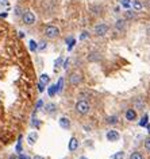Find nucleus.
Instances as JSON below:
<instances>
[{
    "label": "nucleus",
    "instance_id": "nucleus-1",
    "mask_svg": "<svg viewBox=\"0 0 150 159\" xmlns=\"http://www.w3.org/2000/svg\"><path fill=\"white\" fill-rule=\"evenodd\" d=\"M45 35L49 39H54L60 35V28L57 26H53V24H49V26L45 27Z\"/></svg>",
    "mask_w": 150,
    "mask_h": 159
},
{
    "label": "nucleus",
    "instance_id": "nucleus-38",
    "mask_svg": "<svg viewBox=\"0 0 150 159\" xmlns=\"http://www.w3.org/2000/svg\"><path fill=\"white\" fill-rule=\"evenodd\" d=\"M7 15H8L7 12H3V14H0V18H7Z\"/></svg>",
    "mask_w": 150,
    "mask_h": 159
},
{
    "label": "nucleus",
    "instance_id": "nucleus-35",
    "mask_svg": "<svg viewBox=\"0 0 150 159\" xmlns=\"http://www.w3.org/2000/svg\"><path fill=\"white\" fill-rule=\"evenodd\" d=\"M15 14H16V15H21V14H22V10H21V8H19V7H16Z\"/></svg>",
    "mask_w": 150,
    "mask_h": 159
},
{
    "label": "nucleus",
    "instance_id": "nucleus-39",
    "mask_svg": "<svg viewBox=\"0 0 150 159\" xmlns=\"http://www.w3.org/2000/svg\"><path fill=\"white\" fill-rule=\"evenodd\" d=\"M19 38H25V34L22 31H19Z\"/></svg>",
    "mask_w": 150,
    "mask_h": 159
},
{
    "label": "nucleus",
    "instance_id": "nucleus-4",
    "mask_svg": "<svg viewBox=\"0 0 150 159\" xmlns=\"http://www.w3.org/2000/svg\"><path fill=\"white\" fill-rule=\"evenodd\" d=\"M93 32H95L98 36H103V35H106V34L108 32V26H107V24H104V23H99V24L95 26Z\"/></svg>",
    "mask_w": 150,
    "mask_h": 159
},
{
    "label": "nucleus",
    "instance_id": "nucleus-41",
    "mask_svg": "<svg viewBox=\"0 0 150 159\" xmlns=\"http://www.w3.org/2000/svg\"><path fill=\"white\" fill-rule=\"evenodd\" d=\"M147 34H149V35H150V27H149V28H147Z\"/></svg>",
    "mask_w": 150,
    "mask_h": 159
},
{
    "label": "nucleus",
    "instance_id": "nucleus-22",
    "mask_svg": "<svg viewBox=\"0 0 150 159\" xmlns=\"http://www.w3.org/2000/svg\"><path fill=\"white\" fill-rule=\"evenodd\" d=\"M62 62H64V58L62 57H58L57 59H56V62H54V67L58 69L60 66H62Z\"/></svg>",
    "mask_w": 150,
    "mask_h": 159
},
{
    "label": "nucleus",
    "instance_id": "nucleus-3",
    "mask_svg": "<svg viewBox=\"0 0 150 159\" xmlns=\"http://www.w3.org/2000/svg\"><path fill=\"white\" fill-rule=\"evenodd\" d=\"M22 20L25 24L27 26H33L34 23H35V15L31 12V11H26V12H23V15H22Z\"/></svg>",
    "mask_w": 150,
    "mask_h": 159
},
{
    "label": "nucleus",
    "instance_id": "nucleus-19",
    "mask_svg": "<svg viewBox=\"0 0 150 159\" xmlns=\"http://www.w3.org/2000/svg\"><path fill=\"white\" fill-rule=\"evenodd\" d=\"M66 43H68V50L70 51V50L73 49V46L76 45V39H74V38H68V39H66Z\"/></svg>",
    "mask_w": 150,
    "mask_h": 159
},
{
    "label": "nucleus",
    "instance_id": "nucleus-12",
    "mask_svg": "<svg viewBox=\"0 0 150 159\" xmlns=\"http://www.w3.org/2000/svg\"><path fill=\"white\" fill-rule=\"evenodd\" d=\"M131 5H133L134 11H142V8H143V5L139 0H131Z\"/></svg>",
    "mask_w": 150,
    "mask_h": 159
},
{
    "label": "nucleus",
    "instance_id": "nucleus-20",
    "mask_svg": "<svg viewBox=\"0 0 150 159\" xmlns=\"http://www.w3.org/2000/svg\"><path fill=\"white\" fill-rule=\"evenodd\" d=\"M130 159H143V155L137 151V152H133V154L130 155Z\"/></svg>",
    "mask_w": 150,
    "mask_h": 159
},
{
    "label": "nucleus",
    "instance_id": "nucleus-40",
    "mask_svg": "<svg viewBox=\"0 0 150 159\" xmlns=\"http://www.w3.org/2000/svg\"><path fill=\"white\" fill-rule=\"evenodd\" d=\"M8 159H18V156H16V155H11Z\"/></svg>",
    "mask_w": 150,
    "mask_h": 159
},
{
    "label": "nucleus",
    "instance_id": "nucleus-13",
    "mask_svg": "<svg viewBox=\"0 0 150 159\" xmlns=\"http://www.w3.org/2000/svg\"><path fill=\"white\" fill-rule=\"evenodd\" d=\"M135 18V12L134 10H127V11H124V20H131V19H134Z\"/></svg>",
    "mask_w": 150,
    "mask_h": 159
},
{
    "label": "nucleus",
    "instance_id": "nucleus-6",
    "mask_svg": "<svg viewBox=\"0 0 150 159\" xmlns=\"http://www.w3.org/2000/svg\"><path fill=\"white\" fill-rule=\"evenodd\" d=\"M58 124H60V127H61L62 129H69V128H70V120H69L68 117H65V116L60 117Z\"/></svg>",
    "mask_w": 150,
    "mask_h": 159
},
{
    "label": "nucleus",
    "instance_id": "nucleus-42",
    "mask_svg": "<svg viewBox=\"0 0 150 159\" xmlns=\"http://www.w3.org/2000/svg\"><path fill=\"white\" fill-rule=\"evenodd\" d=\"M80 159H88V158H85V156H81V158H80Z\"/></svg>",
    "mask_w": 150,
    "mask_h": 159
},
{
    "label": "nucleus",
    "instance_id": "nucleus-34",
    "mask_svg": "<svg viewBox=\"0 0 150 159\" xmlns=\"http://www.w3.org/2000/svg\"><path fill=\"white\" fill-rule=\"evenodd\" d=\"M18 159H30L27 155H25V154H19V156H18Z\"/></svg>",
    "mask_w": 150,
    "mask_h": 159
},
{
    "label": "nucleus",
    "instance_id": "nucleus-7",
    "mask_svg": "<svg viewBox=\"0 0 150 159\" xmlns=\"http://www.w3.org/2000/svg\"><path fill=\"white\" fill-rule=\"evenodd\" d=\"M68 148H69V151H76V150L78 148V140L74 138V136H73V138H70L69 144H68Z\"/></svg>",
    "mask_w": 150,
    "mask_h": 159
},
{
    "label": "nucleus",
    "instance_id": "nucleus-32",
    "mask_svg": "<svg viewBox=\"0 0 150 159\" xmlns=\"http://www.w3.org/2000/svg\"><path fill=\"white\" fill-rule=\"evenodd\" d=\"M31 124H33V125H34L35 128H38V127L41 125V123H39V121H38L37 119H33V121H31Z\"/></svg>",
    "mask_w": 150,
    "mask_h": 159
},
{
    "label": "nucleus",
    "instance_id": "nucleus-5",
    "mask_svg": "<svg viewBox=\"0 0 150 159\" xmlns=\"http://www.w3.org/2000/svg\"><path fill=\"white\" fill-rule=\"evenodd\" d=\"M119 138H120L119 132L115 131V129H111V131L107 132V140H110V142H118Z\"/></svg>",
    "mask_w": 150,
    "mask_h": 159
},
{
    "label": "nucleus",
    "instance_id": "nucleus-36",
    "mask_svg": "<svg viewBox=\"0 0 150 159\" xmlns=\"http://www.w3.org/2000/svg\"><path fill=\"white\" fill-rule=\"evenodd\" d=\"M0 4L7 5V4H8V0H0Z\"/></svg>",
    "mask_w": 150,
    "mask_h": 159
},
{
    "label": "nucleus",
    "instance_id": "nucleus-30",
    "mask_svg": "<svg viewBox=\"0 0 150 159\" xmlns=\"http://www.w3.org/2000/svg\"><path fill=\"white\" fill-rule=\"evenodd\" d=\"M69 58H68V59H65V61L62 62V63H64V65H62V67H64V69H65V70H68V67H69Z\"/></svg>",
    "mask_w": 150,
    "mask_h": 159
},
{
    "label": "nucleus",
    "instance_id": "nucleus-31",
    "mask_svg": "<svg viewBox=\"0 0 150 159\" xmlns=\"http://www.w3.org/2000/svg\"><path fill=\"white\" fill-rule=\"evenodd\" d=\"M38 90H39V92H45V84H42V82H39V84H38Z\"/></svg>",
    "mask_w": 150,
    "mask_h": 159
},
{
    "label": "nucleus",
    "instance_id": "nucleus-26",
    "mask_svg": "<svg viewBox=\"0 0 150 159\" xmlns=\"http://www.w3.org/2000/svg\"><path fill=\"white\" fill-rule=\"evenodd\" d=\"M123 158H124V152H123V151H118V152L112 156V159H123Z\"/></svg>",
    "mask_w": 150,
    "mask_h": 159
},
{
    "label": "nucleus",
    "instance_id": "nucleus-27",
    "mask_svg": "<svg viewBox=\"0 0 150 159\" xmlns=\"http://www.w3.org/2000/svg\"><path fill=\"white\" fill-rule=\"evenodd\" d=\"M47 47V43L45 41H42V42H39V45H38V50H45Z\"/></svg>",
    "mask_w": 150,
    "mask_h": 159
},
{
    "label": "nucleus",
    "instance_id": "nucleus-17",
    "mask_svg": "<svg viewBox=\"0 0 150 159\" xmlns=\"http://www.w3.org/2000/svg\"><path fill=\"white\" fill-rule=\"evenodd\" d=\"M39 82H42V84L47 85V84L50 82V77H49V74H46V73L41 74V77H39Z\"/></svg>",
    "mask_w": 150,
    "mask_h": 159
},
{
    "label": "nucleus",
    "instance_id": "nucleus-23",
    "mask_svg": "<svg viewBox=\"0 0 150 159\" xmlns=\"http://www.w3.org/2000/svg\"><path fill=\"white\" fill-rule=\"evenodd\" d=\"M22 136H19V140H18V144H16V152L18 154H22Z\"/></svg>",
    "mask_w": 150,
    "mask_h": 159
},
{
    "label": "nucleus",
    "instance_id": "nucleus-14",
    "mask_svg": "<svg viewBox=\"0 0 150 159\" xmlns=\"http://www.w3.org/2000/svg\"><path fill=\"white\" fill-rule=\"evenodd\" d=\"M56 93H57V86H56V84H53V85H50V86L47 88V94H49L50 97H54Z\"/></svg>",
    "mask_w": 150,
    "mask_h": 159
},
{
    "label": "nucleus",
    "instance_id": "nucleus-2",
    "mask_svg": "<svg viewBox=\"0 0 150 159\" xmlns=\"http://www.w3.org/2000/svg\"><path fill=\"white\" fill-rule=\"evenodd\" d=\"M89 109H91V107H89L88 101H85V100H80L76 103V111L81 115H87L89 112Z\"/></svg>",
    "mask_w": 150,
    "mask_h": 159
},
{
    "label": "nucleus",
    "instance_id": "nucleus-16",
    "mask_svg": "<svg viewBox=\"0 0 150 159\" xmlns=\"http://www.w3.org/2000/svg\"><path fill=\"white\" fill-rule=\"evenodd\" d=\"M29 47H30V51L35 53L37 50H38V43H37L34 39H30V42H29Z\"/></svg>",
    "mask_w": 150,
    "mask_h": 159
},
{
    "label": "nucleus",
    "instance_id": "nucleus-25",
    "mask_svg": "<svg viewBox=\"0 0 150 159\" xmlns=\"http://www.w3.org/2000/svg\"><path fill=\"white\" fill-rule=\"evenodd\" d=\"M42 107H43V101H42V100H38V101H37V104H35V111H34V115H35L37 111H39Z\"/></svg>",
    "mask_w": 150,
    "mask_h": 159
},
{
    "label": "nucleus",
    "instance_id": "nucleus-18",
    "mask_svg": "<svg viewBox=\"0 0 150 159\" xmlns=\"http://www.w3.org/2000/svg\"><path fill=\"white\" fill-rule=\"evenodd\" d=\"M56 86H57V93H61L64 90V78L62 77L58 78V82L56 84Z\"/></svg>",
    "mask_w": 150,
    "mask_h": 159
},
{
    "label": "nucleus",
    "instance_id": "nucleus-15",
    "mask_svg": "<svg viewBox=\"0 0 150 159\" xmlns=\"http://www.w3.org/2000/svg\"><path fill=\"white\" fill-rule=\"evenodd\" d=\"M56 111H57L56 104H46V107H45V112L46 113H54Z\"/></svg>",
    "mask_w": 150,
    "mask_h": 159
},
{
    "label": "nucleus",
    "instance_id": "nucleus-37",
    "mask_svg": "<svg viewBox=\"0 0 150 159\" xmlns=\"http://www.w3.org/2000/svg\"><path fill=\"white\" fill-rule=\"evenodd\" d=\"M33 159H45V158H43V156H41V155H35Z\"/></svg>",
    "mask_w": 150,
    "mask_h": 159
},
{
    "label": "nucleus",
    "instance_id": "nucleus-11",
    "mask_svg": "<svg viewBox=\"0 0 150 159\" xmlns=\"http://www.w3.org/2000/svg\"><path fill=\"white\" fill-rule=\"evenodd\" d=\"M126 119H127L129 121H134L135 119H137V112H135L134 109H127V112H126Z\"/></svg>",
    "mask_w": 150,
    "mask_h": 159
},
{
    "label": "nucleus",
    "instance_id": "nucleus-21",
    "mask_svg": "<svg viewBox=\"0 0 150 159\" xmlns=\"http://www.w3.org/2000/svg\"><path fill=\"white\" fill-rule=\"evenodd\" d=\"M120 4H122V7L129 10L130 7H131V0H120Z\"/></svg>",
    "mask_w": 150,
    "mask_h": 159
},
{
    "label": "nucleus",
    "instance_id": "nucleus-33",
    "mask_svg": "<svg viewBox=\"0 0 150 159\" xmlns=\"http://www.w3.org/2000/svg\"><path fill=\"white\" fill-rule=\"evenodd\" d=\"M145 148L147 150V151H150V138H149V139H146V142H145Z\"/></svg>",
    "mask_w": 150,
    "mask_h": 159
},
{
    "label": "nucleus",
    "instance_id": "nucleus-28",
    "mask_svg": "<svg viewBox=\"0 0 150 159\" xmlns=\"http://www.w3.org/2000/svg\"><path fill=\"white\" fill-rule=\"evenodd\" d=\"M147 119H149V116L147 115H145V117H143V120H141V123H139V125H147Z\"/></svg>",
    "mask_w": 150,
    "mask_h": 159
},
{
    "label": "nucleus",
    "instance_id": "nucleus-29",
    "mask_svg": "<svg viewBox=\"0 0 150 159\" xmlns=\"http://www.w3.org/2000/svg\"><path fill=\"white\" fill-rule=\"evenodd\" d=\"M88 36H89V32H87V31H84L83 34L80 35V41H84V39H87Z\"/></svg>",
    "mask_w": 150,
    "mask_h": 159
},
{
    "label": "nucleus",
    "instance_id": "nucleus-9",
    "mask_svg": "<svg viewBox=\"0 0 150 159\" xmlns=\"http://www.w3.org/2000/svg\"><path fill=\"white\" fill-rule=\"evenodd\" d=\"M37 140H38V133H37L35 131L29 133V136H27V143L30 144V146H34V144L37 143Z\"/></svg>",
    "mask_w": 150,
    "mask_h": 159
},
{
    "label": "nucleus",
    "instance_id": "nucleus-10",
    "mask_svg": "<svg viewBox=\"0 0 150 159\" xmlns=\"http://www.w3.org/2000/svg\"><path fill=\"white\" fill-rule=\"evenodd\" d=\"M80 82H81V76L78 73H73L70 76V84L72 85H78Z\"/></svg>",
    "mask_w": 150,
    "mask_h": 159
},
{
    "label": "nucleus",
    "instance_id": "nucleus-24",
    "mask_svg": "<svg viewBox=\"0 0 150 159\" xmlns=\"http://www.w3.org/2000/svg\"><path fill=\"white\" fill-rule=\"evenodd\" d=\"M107 123L108 124H116L118 123V117H116V116H110V117L107 119Z\"/></svg>",
    "mask_w": 150,
    "mask_h": 159
},
{
    "label": "nucleus",
    "instance_id": "nucleus-8",
    "mask_svg": "<svg viewBox=\"0 0 150 159\" xmlns=\"http://www.w3.org/2000/svg\"><path fill=\"white\" fill-rule=\"evenodd\" d=\"M115 30L119 31V32L126 30V20L124 19H119V20L115 22Z\"/></svg>",
    "mask_w": 150,
    "mask_h": 159
}]
</instances>
